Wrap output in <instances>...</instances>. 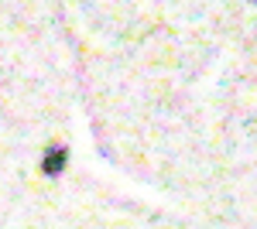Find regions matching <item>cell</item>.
Listing matches in <instances>:
<instances>
[{"label": "cell", "mask_w": 257, "mask_h": 229, "mask_svg": "<svg viewBox=\"0 0 257 229\" xmlns=\"http://www.w3.org/2000/svg\"><path fill=\"white\" fill-rule=\"evenodd\" d=\"M69 164V147L65 144H52L41 154V174H62Z\"/></svg>", "instance_id": "cell-1"}]
</instances>
